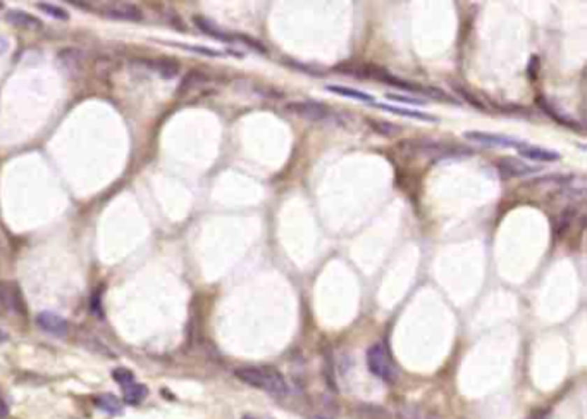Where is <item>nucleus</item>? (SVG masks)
<instances>
[{
	"label": "nucleus",
	"instance_id": "f257e3e1",
	"mask_svg": "<svg viewBox=\"0 0 587 419\" xmlns=\"http://www.w3.org/2000/svg\"><path fill=\"white\" fill-rule=\"evenodd\" d=\"M238 380L250 385L254 388H260L273 395H286L289 392V385L286 378L270 366H245L235 371Z\"/></svg>",
	"mask_w": 587,
	"mask_h": 419
},
{
	"label": "nucleus",
	"instance_id": "f03ea898",
	"mask_svg": "<svg viewBox=\"0 0 587 419\" xmlns=\"http://www.w3.org/2000/svg\"><path fill=\"white\" fill-rule=\"evenodd\" d=\"M367 366L374 376L386 383H395L398 378V369L384 343H376L367 350Z\"/></svg>",
	"mask_w": 587,
	"mask_h": 419
},
{
	"label": "nucleus",
	"instance_id": "7ed1b4c3",
	"mask_svg": "<svg viewBox=\"0 0 587 419\" xmlns=\"http://www.w3.org/2000/svg\"><path fill=\"white\" fill-rule=\"evenodd\" d=\"M286 111L308 121H322L329 116L328 107L322 106L321 102H314V100H305V102H291L286 106Z\"/></svg>",
	"mask_w": 587,
	"mask_h": 419
},
{
	"label": "nucleus",
	"instance_id": "20e7f679",
	"mask_svg": "<svg viewBox=\"0 0 587 419\" xmlns=\"http://www.w3.org/2000/svg\"><path fill=\"white\" fill-rule=\"evenodd\" d=\"M0 307L10 311V313L24 314V299L23 295H21L20 287L14 285L13 281H3V283H0Z\"/></svg>",
	"mask_w": 587,
	"mask_h": 419
},
{
	"label": "nucleus",
	"instance_id": "39448f33",
	"mask_svg": "<svg viewBox=\"0 0 587 419\" xmlns=\"http://www.w3.org/2000/svg\"><path fill=\"white\" fill-rule=\"evenodd\" d=\"M36 325H38L40 329H43L48 335L54 336H66L69 329L68 321L62 316H59V314L50 313V311L40 313L38 316H36Z\"/></svg>",
	"mask_w": 587,
	"mask_h": 419
},
{
	"label": "nucleus",
	"instance_id": "423d86ee",
	"mask_svg": "<svg viewBox=\"0 0 587 419\" xmlns=\"http://www.w3.org/2000/svg\"><path fill=\"white\" fill-rule=\"evenodd\" d=\"M463 136H465V140H470V142H475V143H481V145H484V147H515V148H520L523 143V142H519V140H515V139H510V136L491 135V133H484V132H467Z\"/></svg>",
	"mask_w": 587,
	"mask_h": 419
},
{
	"label": "nucleus",
	"instance_id": "0eeeda50",
	"mask_svg": "<svg viewBox=\"0 0 587 419\" xmlns=\"http://www.w3.org/2000/svg\"><path fill=\"white\" fill-rule=\"evenodd\" d=\"M106 14L117 21H133V23H136V21L143 20V13L140 10V7H136L135 3H128V2L113 3V6L107 7Z\"/></svg>",
	"mask_w": 587,
	"mask_h": 419
},
{
	"label": "nucleus",
	"instance_id": "6e6552de",
	"mask_svg": "<svg viewBox=\"0 0 587 419\" xmlns=\"http://www.w3.org/2000/svg\"><path fill=\"white\" fill-rule=\"evenodd\" d=\"M519 154L522 157L529 159V161H537V162H556L562 159V155L558 152L546 150V148L529 145V143H522V147L517 148Z\"/></svg>",
	"mask_w": 587,
	"mask_h": 419
},
{
	"label": "nucleus",
	"instance_id": "1a4fd4ad",
	"mask_svg": "<svg viewBox=\"0 0 587 419\" xmlns=\"http://www.w3.org/2000/svg\"><path fill=\"white\" fill-rule=\"evenodd\" d=\"M7 21L10 24L17 26V28L28 29V31H38V29L43 28V23L33 14L23 13V10H10L7 13Z\"/></svg>",
	"mask_w": 587,
	"mask_h": 419
},
{
	"label": "nucleus",
	"instance_id": "9d476101",
	"mask_svg": "<svg viewBox=\"0 0 587 419\" xmlns=\"http://www.w3.org/2000/svg\"><path fill=\"white\" fill-rule=\"evenodd\" d=\"M328 90L331 94H338V95H343V97H348V99H355V100H362V102H365V106H376L377 100L372 97V95L365 94V92L358 90V88H352V87H343V85H328Z\"/></svg>",
	"mask_w": 587,
	"mask_h": 419
},
{
	"label": "nucleus",
	"instance_id": "9b49d317",
	"mask_svg": "<svg viewBox=\"0 0 587 419\" xmlns=\"http://www.w3.org/2000/svg\"><path fill=\"white\" fill-rule=\"evenodd\" d=\"M500 169H501V173H503V176H508V178L526 176V174H532V173L539 171V168H530V166L522 164V162L515 161V159H510V157L505 159V161L501 162Z\"/></svg>",
	"mask_w": 587,
	"mask_h": 419
},
{
	"label": "nucleus",
	"instance_id": "f8f14e48",
	"mask_svg": "<svg viewBox=\"0 0 587 419\" xmlns=\"http://www.w3.org/2000/svg\"><path fill=\"white\" fill-rule=\"evenodd\" d=\"M374 107H381V109L388 111V113L400 114V116H407V118H414V120H419V121H427V123H436V121H437V118L433 116V114L421 113V111L405 109V107L389 106V104H376V106H374Z\"/></svg>",
	"mask_w": 587,
	"mask_h": 419
},
{
	"label": "nucleus",
	"instance_id": "ddd939ff",
	"mask_svg": "<svg viewBox=\"0 0 587 419\" xmlns=\"http://www.w3.org/2000/svg\"><path fill=\"white\" fill-rule=\"evenodd\" d=\"M537 106L541 107L542 111H544L546 114H548L549 118H553V120L556 121V123H560V125H563V126H567V128H572V129H581V126H579L577 123H575V121H572V120H568L567 116H563V114H560L558 111L555 109V107L551 106V104L548 102V100H546L544 97H537Z\"/></svg>",
	"mask_w": 587,
	"mask_h": 419
},
{
	"label": "nucleus",
	"instance_id": "4468645a",
	"mask_svg": "<svg viewBox=\"0 0 587 419\" xmlns=\"http://www.w3.org/2000/svg\"><path fill=\"white\" fill-rule=\"evenodd\" d=\"M193 21H195V24L198 26L200 29H202L203 33H207V35L212 36V38L215 40H221V42H233V36L228 35V33L221 31V29L217 28L214 23H210L209 20H205V17H200V16H195L193 17Z\"/></svg>",
	"mask_w": 587,
	"mask_h": 419
},
{
	"label": "nucleus",
	"instance_id": "2eb2a0df",
	"mask_svg": "<svg viewBox=\"0 0 587 419\" xmlns=\"http://www.w3.org/2000/svg\"><path fill=\"white\" fill-rule=\"evenodd\" d=\"M148 395V388L145 385L140 383H131L128 387H124V400L126 404H131V406H136V404L143 402Z\"/></svg>",
	"mask_w": 587,
	"mask_h": 419
},
{
	"label": "nucleus",
	"instance_id": "dca6fc26",
	"mask_svg": "<svg viewBox=\"0 0 587 419\" xmlns=\"http://www.w3.org/2000/svg\"><path fill=\"white\" fill-rule=\"evenodd\" d=\"M96 406H99L102 411H106V413L113 414V416L122 413V404L116 395H110V394L100 395L99 399H96Z\"/></svg>",
	"mask_w": 587,
	"mask_h": 419
},
{
	"label": "nucleus",
	"instance_id": "f3484780",
	"mask_svg": "<svg viewBox=\"0 0 587 419\" xmlns=\"http://www.w3.org/2000/svg\"><path fill=\"white\" fill-rule=\"evenodd\" d=\"M365 123L369 125L370 128L374 129V132L379 133V135L388 136V139H391V136H396L400 133V126H396V125H393V123H388V121L367 120Z\"/></svg>",
	"mask_w": 587,
	"mask_h": 419
},
{
	"label": "nucleus",
	"instance_id": "a211bd4d",
	"mask_svg": "<svg viewBox=\"0 0 587 419\" xmlns=\"http://www.w3.org/2000/svg\"><path fill=\"white\" fill-rule=\"evenodd\" d=\"M154 68L162 78H167V80L177 76V73H180V66L173 61H155Z\"/></svg>",
	"mask_w": 587,
	"mask_h": 419
},
{
	"label": "nucleus",
	"instance_id": "6ab92c4d",
	"mask_svg": "<svg viewBox=\"0 0 587 419\" xmlns=\"http://www.w3.org/2000/svg\"><path fill=\"white\" fill-rule=\"evenodd\" d=\"M398 419H430V416L419 406H403L398 411Z\"/></svg>",
	"mask_w": 587,
	"mask_h": 419
},
{
	"label": "nucleus",
	"instance_id": "aec40b11",
	"mask_svg": "<svg viewBox=\"0 0 587 419\" xmlns=\"http://www.w3.org/2000/svg\"><path fill=\"white\" fill-rule=\"evenodd\" d=\"M38 9H42L43 13L48 14V16L55 17L57 21H68L69 20V14L66 13L62 7L59 6H54V3H47V2H40L38 3Z\"/></svg>",
	"mask_w": 587,
	"mask_h": 419
},
{
	"label": "nucleus",
	"instance_id": "412c9836",
	"mask_svg": "<svg viewBox=\"0 0 587 419\" xmlns=\"http://www.w3.org/2000/svg\"><path fill=\"white\" fill-rule=\"evenodd\" d=\"M61 61L64 62V66H68V68L74 69L81 64V61H83V54H81V52L76 50V49H68L61 54Z\"/></svg>",
	"mask_w": 587,
	"mask_h": 419
},
{
	"label": "nucleus",
	"instance_id": "4be33fe9",
	"mask_svg": "<svg viewBox=\"0 0 587 419\" xmlns=\"http://www.w3.org/2000/svg\"><path fill=\"white\" fill-rule=\"evenodd\" d=\"M113 376H114V380H116L122 388L128 387V385H131V383H135V374H133L131 371L126 369V368L114 369Z\"/></svg>",
	"mask_w": 587,
	"mask_h": 419
},
{
	"label": "nucleus",
	"instance_id": "5701e85b",
	"mask_svg": "<svg viewBox=\"0 0 587 419\" xmlns=\"http://www.w3.org/2000/svg\"><path fill=\"white\" fill-rule=\"evenodd\" d=\"M422 94H423V95H427V97H430V99H436V100H447V102H455V104H456V100L449 97L448 94H444V92L441 90V88H433V87H427V88H426V87H423Z\"/></svg>",
	"mask_w": 587,
	"mask_h": 419
},
{
	"label": "nucleus",
	"instance_id": "b1692460",
	"mask_svg": "<svg viewBox=\"0 0 587 419\" xmlns=\"http://www.w3.org/2000/svg\"><path fill=\"white\" fill-rule=\"evenodd\" d=\"M455 90H456V92H458V94H460V95H462V97H463V99H465V100H467V102H469V104H470V106L477 107V109H481V111H484V109H486V106H484V104H482V102H481V100H479V99H475V97H474V95H472V94H470V92H469V90H467V88H463V87H458V85H455Z\"/></svg>",
	"mask_w": 587,
	"mask_h": 419
},
{
	"label": "nucleus",
	"instance_id": "393cba45",
	"mask_svg": "<svg viewBox=\"0 0 587 419\" xmlns=\"http://www.w3.org/2000/svg\"><path fill=\"white\" fill-rule=\"evenodd\" d=\"M177 47H183V49H187V50L196 52V54L209 55V57H221V55H222V52L214 50V49H209V47H198V45H181V43H177Z\"/></svg>",
	"mask_w": 587,
	"mask_h": 419
},
{
	"label": "nucleus",
	"instance_id": "a878e982",
	"mask_svg": "<svg viewBox=\"0 0 587 419\" xmlns=\"http://www.w3.org/2000/svg\"><path fill=\"white\" fill-rule=\"evenodd\" d=\"M389 100H395V102L401 104H414V106H423V100L415 99V97H407V95H398V94H388L386 95Z\"/></svg>",
	"mask_w": 587,
	"mask_h": 419
},
{
	"label": "nucleus",
	"instance_id": "bb28decb",
	"mask_svg": "<svg viewBox=\"0 0 587 419\" xmlns=\"http://www.w3.org/2000/svg\"><path fill=\"white\" fill-rule=\"evenodd\" d=\"M527 73H529L530 80H536L537 78V73H539V57H537V55H532V57H530Z\"/></svg>",
	"mask_w": 587,
	"mask_h": 419
},
{
	"label": "nucleus",
	"instance_id": "cd10ccee",
	"mask_svg": "<svg viewBox=\"0 0 587 419\" xmlns=\"http://www.w3.org/2000/svg\"><path fill=\"white\" fill-rule=\"evenodd\" d=\"M240 38H241V40H243V42H245V43H247V45L254 47V50H259V52H260V54H266V52H267V49H266V47H263V45H262V43H260V42H257V40L250 38V36H247V35H241V36H240Z\"/></svg>",
	"mask_w": 587,
	"mask_h": 419
},
{
	"label": "nucleus",
	"instance_id": "c85d7f7f",
	"mask_svg": "<svg viewBox=\"0 0 587 419\" xmlns=\"http://www.w3.org/2000/svg\"><path fill=\"white\" fill-rule=\"evenodd\" d=\"M9 49H10L9 38H7V36H3V35H0V55L7 54V50H9Z\"/></svg>",
	"mask_w": 587,
	"mask_h": 419
},
{
	"label": "nucleus",
	"instance_id": "c756f323",
	"mask_svg": "<svg viewBox=\"0 0 587 419\" xmlns=\"http://www.w3.org/2000/svg\"><path fill=\"white\" fill-rule=\"evenodd\" d=\"M7 416H9V407H7V404L0 399V419H6Z\"/></svg>",
	"mask_w": 587,
	"mask_h": 419
},
{
	"label": "nucleus",
	"instance_id": "7c9ffc66",
	"mask_svg": "<svg viewBox=\"0 0 587 419\" xmlns=\"http://www.w3.org/2000/svg\"><path fill=\"white\" fill-rule=\"evenodd\" d=\"M6 340H7V333H6V332H2V329H0V343L6 342Z\"/></svg>",
	"mask_w": 587,
	"mask_h": 419
},
{
	"label": "nucleus",
	"instance_id": "2f4dec72",
	"mask_svg": "<svg viewBox=\"0 0 587 419\" xmlns=\"http://www.w3.org/2000/svg\"><path fill=\"white\" fill-rule=\"evenodd\" d=\"M312 419H331V418H328V416H315V418H312Z\"/></svg>",
	"mask_w": 587,
	"mask_h": 419
}]
</instances>
